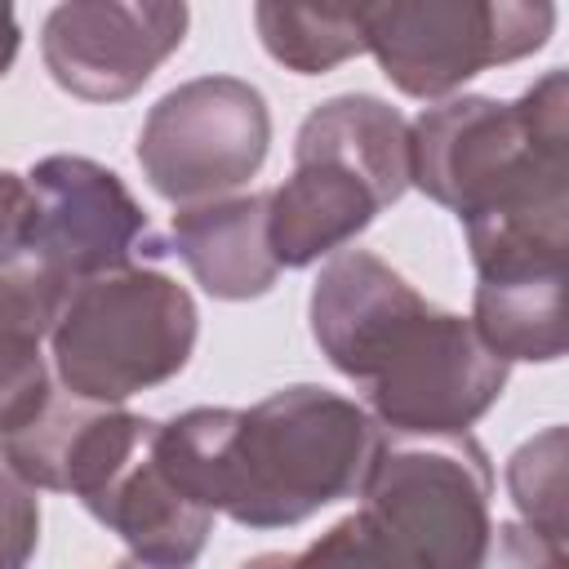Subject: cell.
<instances>
[{
  "label": "cell",
  "mask_w": 569,
  "mask_h": 569,
  "mask_svg": "<svg viewBox=\"0 0 569 569\" xmlns=\"http://www.w3.org/2000/svg\"><path fill=\"white\" fill-rule=\"evenodd\" d=\"M307 316L320 356L365 387V413L382 431L458 436L511 378L467 316L427 302L369 249H342L320 267Z\"/></svg>",
  "instance_id": "cell-1"
},
{
  "label": "cell",
  "mask_w": 569,
  "mask_h": 569,
  "mask_svg": "<svg viewBox=\"0 0 569 569\" xmlns=\"http://www.w3.org/2000/svg\"><path fill=\"white\" fill-rule=\"evenodd\" d=\"M382 427L347 396L298 382L249 409H187L160 422L156 453L169 480L244 529H293L356 498Z\"/></svg>",
  "instance_id": "cell-2"
},
{
  "label": "cell",
  "mask_w": 569,
  "mask_h": 569,
  "mask_svg": "<svg viewBox=\"0 0 569 569\" xmlns=\"http://www.w3.org/2000/svg\"><path fill=\"white\" fill-rule=\"evenodd\" d=\"M409 187L458 222L569 204V76L556 67L516 102L462 93L409 124Z\"/></svg>",
  "instance_id": "cell-3"
},
{
  "label": "cell",
  "mask_w": 569,
  "mask_h": 569,
  "mask_svg": "<svg viewBox=\"0 0 569 569\" xmlns=\"http://www.w3.org/2000/svg\"><path fill=\"white\" fill-rule=\"evenodd\" d=\"M409 191V120L373 93L325 98L293 138V173L267 191V240L280 267L342 253Z\"/></svg>",
  "instance_id": "cell-4"
},
{
  "label": "cell",
  "mask_w": 569,
  "mask_h": 569,
  "mask_svg": "<svg viewBox=\"0 0 569 569\" xmlns=\"http://www.w3.org/2000/svg\"><path fill=\"white\" fill-rule=\"evenodd\" d=\"M200 311L156 267H116L67 284L49 347L67 396L120 405L178 378L196 351Z\"/></svg>",
  "instance_id": "cell-5"
},
{
  "label": "cell",
  "mask_w": 569,
  "mask_h": 569,
  "mask_svg": "<svg viewBox=\"0 0 569 569\" xmlns=\"http://www.w3.org/2000/svg\"><path fill=\"white\" fill-rule=\"evenodd\" d=\"M356 498L400 569H476L489 551L493 467L471 431H382Z\"/></svg>",
  "instance_id": "cell-6"
},
{
  "label": "cell",
  "mask_w": 569,
  "mask_h": 569,
  "mask_svg": "<svg viewBox=\"0 0 569 569\" xmlns=\"http://www.w3.org/2000/svg\"><path fill=\"white\" fill-rule=\"evenodd\" d=\"M365 49L409 98H449L489 67L538 53L556 31L547 0H391L360 4Z\"/></svg>",
  "instance_id": "cell-7"
},
{
  "label": "cell",
  "mask_w": 569,
  "mask_h": 569,
  "mask_svg": "<svg viewBox=\"0 0 569 569\" xmlns=\"http://www.w3.org/2000/svg\"><path fill=\"white\" fill-rule=\"evenodd\" d=\"M271 151V107L236 76L169 89L138 129V169L169 204H204L244 187Z\"/></svg>",
  "instance_id": "cell-8"
},
{
  "label": "cell",
  "mask_w": 569,
  "mask_h": 569,
  "mask_svg": "<svg viewBox=\"0 0 569 569\" xmlns=\"http://www.w3.org/2000/svg\"><path fill=\"white\" fill-rule=\"evenodd\" d=\"M187 22V4L173 0H71L44 18L40 58L71 98L124 102L178 53Z\"/></svg>",
  "instance_id": "cell-9"
},
{
  "label": "cell",
  "mask_w": 569,
  "mask_h": 569,
  "mask_svg": "<svg viewBox=\"0 0 569 569\" xmlns=\"http://www.w3.org/2000/svg\"><path fill=\"white\" fill-rule=\"evenodd\" d=\"M36 196L31 244L67 284L129 267L138 253H164L151 222L116 169L89 156H44L27 173Z\"/></svg>",
  "instance_id": "cell-10"
},
{
  "label": "cell",
  "mask_w": 569,
  "mask_h": 569,
  "mask_svg": "<svg viewBox=\"0 0 569 569\" xmlns=\"http://www.w3.org/2000/svg\"><path fill=\"white\" fill-rule=\"evenodd\" d=\"M67 280L36 253H0V440L22 431L53 396L44 338L53 333Z\"/></svg>",
  "instance_id": "cell-11"
},
{
  "label": "cell",
  "mask_w": 569,
  "mask_h": 569,
  "mask_svg": "<svg viewBox=\"0 0 569 569\" xmlns=\"http://www.w3.org/2000/svg\"><path fill=\"white\" fill-rule=\"evenodd\" d=\"M169 253H178L218 302L262 298L280 276L267 240V191L182 204L169 222Z\"/></svg>",
  "instance_id": "cell-12"
},
{
  "label": "cell",
  "mask_w": 569,
  "mask_h": 569,
  "mask_svg": "<svg viewBox=\"0 0 569 569\" xmlns=\"http://www.w3.org/2000/svg\"><path fill=\"white\" fill-rule=\"evenodd\" d=\"M467 320L507 365H551L565 356V271L480 280Z\"/></svg>",
  "instance_id": "cell-13"
},
{
  "label": "cell",
  "mask_w": 569,
  "mask_h": 569,
  "mask_svg": "<svg viewBox=\"0 0 569 569\" xmlns=\"http://www.w3.org/2000/svg\"><path fill=\"white\" fill-rule=\"evenodd\" d=\"M253 27L262 49L298 71V76H325L338 62L365 53L360 9H333V4H253Z\"/></svg>",
  "instance_id": "cell-14"
},
{
  "label": "cell",
  "mask_w": 569,
  "mask_h": 569,
  "mask_svg": "<svg viewBox=\"0 0 569 569\" xmlns=\"http://www.w3.org/2000/svg\"><path fill=\"white\" fill-rule=\"evenodd\" d=\"M565 462H569V436H565V427H547V431L529 436L507 458V493H511L525 529L542 533L556 547L569 542Z\"/></svg>",
  "instance_id": "cell-15"
},
{
  "label": "cell",
  "mask_w": 569,
  "mask_h": 569,
  "mask_svg": "<svg viewBox=\"0 0 569 569\" xmlns=\"http://www.w3.org/2000/svg\"><path fill=\"white\" fill-rule=\"evenodd\" d=\"M298 569H400V560L382 547L369 520L351 511L333 529H325L307 551H298Z\"/></svg>",
  "instance_id": "cell-16"
},
{
  "label": "cell",
  "mask_w": 569,
  "mask_h": 569,
  "mask_svg": "<svg viewBox=\"0 0 569 569\" xmlns=\"http://www.w3.org/2000/svg\"><path fill=\"white\" fill-rule=\"evenodd\" d=\"M40 542V498L0 449V569H27Z\"/></svg>",
  "instance_id": "cell-17"
},
{
  "label": "cell",
  "mask_w": 569,
  "mask_h": 569,
  "mask_svg": "<svg viewBox=\"0 0 569 569\" xmlns=\"http://www.w3.org/2000/svg\"><path fill=\"white\" fill-rule=\"evenodd\" d=\"M476 569H565V547L547 542L542 533H533L516 520H502V525H493L489 551Z\"/></svg>",
  "instance_id": "cell-18"
},
{
  "label": "cell",
  "mask_w": 569,
  "mask_h": 569,
  "mask_svg": "<svg viewBox=\"0 0 569 569\" xmlns=\"http://www.w3.org/2000/svg\"><path fill=\"white\" fill-rule=\"evenodd\" d=\"M31 222H36V196L27 173L0 169V253L27 249L31 244Z\"/></svg>",
  "instance_id": "cell-19"
},
{
  "label": "cell",
  "mask_w": 569,
  "mask_h": 569,
  "mask_svg": "<svg viewBox=\"0 0 569 569\" xmlns=\"http://www.w3.org/2000/svg\"><path fill=\"white\" fill-rule=\"evenodd\" d=\"M18 44H22V27H18V13L9 4H0V80L9 76L13 58H18Z\"/></svg>",
  "instance_id": "cell-20"
},
{
  "label": "cell",
  "mask_w": 569,
  "mask_h": 569,
  "mask_svg": "<svg viewBox=\"0 0 569 569\" xmlns=\"http://www.w3.org/2000/svg\"><path fill=\"white\" fill-rule=\"evenodd\" d=\"M240 569H298V556H289V551H262V556L244 560Z\"/></svg>",
  "instance_id": "cell-21"
},
{
  "label": "cell",
  "mask_w": 569,
  "mask_h": 569,
  "mask_svg": "<svg viewBox=\"0 0 569 569\" xmlns=\"http://www.w3.org/2000/svg\"><path fill=\"white\" fill-rule=\"evenodd\" d=\"M120 569H147V565H138V560H124V565H120Z\"/></svg>",
  "instance_id": "cell-22"
}]
</instances>
